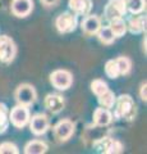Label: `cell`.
<instances>
[{
    "label": "cell",
    "mask_w": 147,
    "mask_h": 154,
    "mask_svg": "<svg viewBox=\"0 0 147 154\" xmlns=\"http://www.w3.org/2000/svg\"><path fill=\"white\" fill-rule=\"evenodd\" d=\"M115 117L125 121H132L136 117V103L133 98L128 94L120 95L115 99Z\"/></svg>",
    "instance_id": "1"
},
{
    "label": "cell",
    "mask_w": 147,
    "mask_h": 154,
    "mask_svg": "<svg viewBox=\"0 0 147 154\" xmlns=\"http://www.w3.org/2000/svg\"><path fill=\"white\" fill-rule=\"evenodd\" d=\"M14 98H16L18 104L30 107L31 104H34L36 102L37 94H36V90H35V88L32 85L22 84V85H19L17 88L16 93H14Z\"/></svg>",
    "instance_id": "2"
},
{
    "label": "cell",
    "mask_w": 147,
    "mask_h": 154,
    "mask_svg": "<svg viewBox=\"0 0 147 154\" xmlns=\"http://www.w3.org/2000/svg\"><path fill=\"white\" fill-rule=\"evenodd\" d=\"M17 54V46L14 41L7 35L0 36V62L1 63H12Z\"/></svg>",
    "instance_id": "3"
},
{
    "label": "cell",
    "mask_w": 147,
    "mask_h": 154,
    "mask_svg": "<svg viewBox=\"0 0 147 154\" xmlns=\"http://www.w3.org/2000/svg\"><path fill=\"white\" fill-rule=\"evenodd\" d=\"M78 25V19L77 16L74 13L70 12H64L58 16L55 21V26L56 30H58L60 33H70L73 32L75 28H77Z\"/></svg>",
    "instance_id": "4"
},
{
    "label": "cell",
    "mask_w": 147,
    "mask_h": 154,
    "mask_svg": "<svg viewBox=\"0 0 147 154\" xmlns=\"http://www.w3.org/2000/svg\"><path fill=\"white\" fill-rule=\"evenodd\" d=\"M93 148L98 153H105V154H118L123 152V145L119 141L106 136L93 141Z\"/></svg>",
    "instance_id": "5"
},
{
    "label": "cell",
    "mask_w": 147,
    "mask_h": 154,
    "mask_svg": "<svg viewBox=\"0 0 147 154\" xmlns=\"http://www.w3.org/2000/svg\"><path fill=\"white\" fill-rule=\"evenodd\" d=\"M50 82L58 90H67L73 84V76L67 69H56L50 75Z\"/></svg>",
    "instance_id": "6"
},
{
    "label": "cell",
    "mask_w": 147,
    "mask_h": 154,
    "mask_svg": "<svg viewBox=\"0 0 147 154\" xmlns=\"http://www.w3.org/2000/svg\"><path fill=\"white\" fill-rule=\"evenodd\" d=\"M30 109L26 105L18 104L17 107L12 109V112L9 113V122L17 128H22L30 122Z\"/></svg>",
    "instance_id": "7"
},
{
    "label": "cell",
    "mask_w": 147,
    "mask_h": 154,
    "mask_svg": "<svg viewBox=\"0 0 147 154\" xmlns=\"http://www.w3.org/2000/svg\"><path fill=\"white\" fill-rule=\"evenodd\" d=\"M127 13V4L125 0H109L105 9H104V16L107 21L115 18H123Z\"/></svg>",
    "instance_id": "8"
},
{
    "label": "cell",
    "mask_w": 147,
    "mask_h": 154,
    "mask_svg": "<svg viewBox=\"0 0 147 154\" xmlns=\"http://www.w3.org/2000/svg\"><path fill=\"white\" fill-rule=\"evenodd\" d=\"M73 134H74V123L72 121H69V119H61L54 127L55 139L60 143L69 140Z\"/></svg>",
    "instance_id": "9"
},
{
    "label": "cell",
    "mask_w": 147,
    "mask_h": 154,
    "mask_svg": "<svg viewBox=\"0 0 147 154\" xmlns=\"http://www.w3.org/2000/svg\"><path fill=\"white\" fill-rule=\"evenodd\" d=\"M49 127H50V121H49V117H47L46 114L39 113L31 118L30 130H31L32 134L36 135V136L44 135L47 130H49Z\"/></svg>",
    "instance_id": "10"
},
{
    "label": "cell",
    "mask_w": 147,
    "mask_h": 154,
    "mask_svg": "<svg viewBox=\"0 0 147 154\" xmlns=\"http://www.w3.org/2000/svg\"><path fill=\"white\" fill-rule=\"evenodd\" d=\"M12 13L18 18H25L30 16L34 11V2L32 0H13L12 2Z\"/></svg>",
    "instance_id": "11"
},
{
    "label": "cell",
    "mask_w": 147,
    "mask_h": 154,
    "mask_svg": "<svg viewBox=\"0 0 147 154\" xmlns=\"http://www.w3.org/2000/svg\"><path fill=\"white\" fill-rule=\"evenodd\" d=\"M44 104H45V108L47 110H50L51 113L56 114V113H59L63 110L65 102H64L63 96L59 95V94H47Z\"/></svg>",
    "instance_id": "12"
},
{
    "label": "cell",
    "mask_w": 147,
    "mask_h": 154,
    "mask_svg": "<svg viewBox=\"0 0 147 154\" xmlns=\"http://www.w3.org/2000/svg\"><path fill=\"white\" fill-rule=\"evenodd\" d=\"M68 5L75 16H88L92 11L91 0H69Z\"/></svg>",
    "instance_id": "13"
},
{
    "label": "cell",
    "mask_w": 147,
    "mask_h": 154,
    "mask_svg": "<svg viewBox=\"0 0 147 154\" xmlns=\"http://www.w3.org/2000/svg\"><path fill=\"white\" fill-rule=\"evenodd\" d=\"M81 27L86 35H96L101 27V21L97 16H87L81 23Z\"/></svg>",
    "instance_id": "14"
},
{
    "label": "cell",
    "mask_w": 147,
    "mask_h": 154,
    "mask_svg": "<svg viewBox=\"0 0 147 154\" xmlns=\"http://www.w3.org/2000/svg\"><path fill=\"white\" fill-rule=\"evenodd\" d=\"M113 121V114L110 112V109L107 108H97L93 112V123L97 125V126H104L106 127L111 123Z\"/></svg>",
    "instance_id": "15"
},
{
    "label": "cell",
    "mask_w": 147,
    "mask_h": 154,
    "mask_svg": "<svg viewBox=\"0 0 147 154\" xmlns=\"http://www.w3.org/2000/svg\"><path fill=\"white\" fill-rule=\"evenodd\" d=\"M127 28L132 33H141L146 31V16H142L140 13L133 14L128 21Z\"/></svg>",
    "instance_id": "16"
},
{
    "label": "cell",
    "mask_w": 147,
    "mask_h": 154,
    "mask_svg": "<svg viewBox=\"0 0 147 154\" xmlns=\"http://www.w3.org/2000/svg\"><path fill=\"white\" fill-rule=\"evenodd\" d=\"M49 146L46 145V143L40 141V140H32L26 144L25 146V153L26 154H42L46 153Z\"/></svg>",
    "instance_id": "17"
},
{
    "label": "cell",
    "mask_w": 147,
    "mask_h": 154,
    "mask_svg": "<svg viewBox=\"0 0 147 154\" xmlns=\"http://www.w3.org/2000/svg\"><path fill=\"white\" fill-rule=\"evenodd\" d=\"M110 25H109V27H110L111 32L114 33V36L115 37H122L124 36V33L127 32V23L123 21V18H115V19H111Z\"/></svg>",
    "instance_id": "18"
},
{
    "label": "cell",
    "mask_w": 147,
    "mask_h": 154,
    "mask_svg": "<svg viewBox=\"0 0 147 154\" xmlns=\"http://www.w3.org/2000/svg\"><path fill=\"white\" fill-rule=\"evenodd\" d=\"M97 99H98V103H100L101 107L110 109V108L114 107V104H115V99L116 98H115V95H114L113 91L106 90L105 93H102L101 95H98Z\"/></svg>",
    "instance_id": "19"
},
{
    "label": "cell",
    "mask_w": 147,
    "mask_h": 154,
    "mask_svg": "<svg viewBox=\"0 0 147 154\" xmlns=\"http://www.w3.org/2000/svg\"><path fill=\"white\" fill-rule=\"evenodd\" d=\"M97 37L98 40H100L102 44H106V45H110L114 42V40H115V36H114V33L111 32L110 27L106 26V27H100V30L97 31Z\"/></svg>",
    "instance_id": "20"
},
{
    "label": "cell",
    "mask_w": 147,
    "mask_h": 154,
    "mask_svg": "<svg viewBox=\"0 0 147 154\" xmlns=\"http://www.w3.org/2000/svg\"><path fill=\"white\" fill-rule=\"evenodd\" d=\"M127 11H129L132 14L142 13L146 8V0H125Z\"/></svg>",
    "instance_id": "21"
},
{
    "label": "cell",
    "mask_w": 147,
    "mask_h": 154,
    "mask_svg": "<svg viewBox=\"0 0 147 154\" xmlns=\"http://www.w3.org/2000/svg\"><path fill=\"white\" fill-rule=\"evenodd\" d=\"M9 127V112L5 104L0 103V134H4Z\"/></svg>",
    "instance_id": "22"
},
{
    "label": "cell",
    "mask_w": 147,
    "mask_h": 154,
    "mask_svg": "<svg viewBox=\"0 0 147 154\" xmlns=\"http://www.w3.org/2000/svg\"><path fill=\"white\" fill-rule=\"evenodd\" d=\"M116 64H118V69H119V73L120 76H124V75H128L131 72V68H132V62L129 58L127 57H119L115 59Z\"/></svg>",
    "instance_id": "23"
},
{
    "label": "cell",
    "mask_w": 147,
    "mask_h": 154,
    "mask_svg": "<svg viewBox=\"0 0 147 154\" xmlns=\"http://www.w3.org/2000/svg\"><path fill=\"white\" fill-rule=\"evenodd\" d=\"M105 73H106V76L109 77V79H118V77L120 76L115 59H110V60L106 62V64H105Z\"/></svg>",
    "instance_id": "24"
},
{
    "label": "cell",
    "mask_w": 147,
    "mask_h": 154,
    "mask_svg": "<svg viewBox=\"0 0 147 154\" xmlns=\"http://www.w3.org/2000/svg\"><path fill=\"white\" fill-rule=\"evenodd\" d=\"M91 90H92V93L95 95L98 96V95H101L102 93H105L106 90H109V88H107L106 82H104L102 80L97 79V80H93L91 82Z\"/></svg>",
    "instance_id": "25"
},
{
    "label": "cell",
    "mask_w": 147,
    "mask_h": 154,
    "mask_svg": "<svg viewBox=\"0 0 147 154\" xmlns=\"http://www.w3.org/2000/svg\"><path fill=\"white\" fill-rule=\"evenodd\" d=\"M18 154L19 150H18V146L13 143L5 141L3 144H0V154Z\"/></svg>",
    "instance_id": "26"
},
{
    "label": "cell",
    "mask_w": 147,
    "mask_h": 154,
    "mask_svg": "<svg viewBox=\"0 0 147 154\" xmlns=\"http://www.w3.org/2000/svg\"><path fill=\"white\" fill-rule=\"evenodd\" d=\"M146 89H147V85L146 82H143L141 85V89H140V96H141V99L143 100V102L146 103V100H147V94H146Z\"/></svg>",
    "instance_id": "27"
},
{
    "label": "cell",
    "mask_w": 147,
    "mask_h": 154,
    "mask_svg": "<svg viewBox=\"0 0 147 154\" xmlns=\"http://www.w3.org/2000/svg\"><path fill=\"white\" fill-rule=\"evenodd\" d=\"M40 2L46 7H53V5H55V4L58 3V0H40Z\"/></svg>",
    "instance_id": "28"
}]
</instances>
